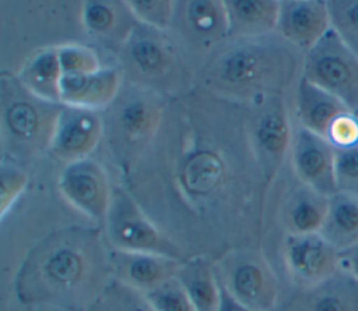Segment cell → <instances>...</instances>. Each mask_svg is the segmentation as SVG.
<instances>
[{
  "mask_svg": "<svg viewBox=\"0 0 358 311\" xmlns=\"http://www.w3.org/2000/svg\"><path fill=\"white\" fill-rule=\"evenodd\" d=\"M123 181L138 204L168 201L199 219L262 211L270 188L249 107L197 88L169 99L157 137Z\"/></svg>",
  "mask_w": 358,
  "mask_h": 311,
  "instance_id": "1",
  "label": "cell"
},
{
  "mask_svg": "<svg viewBox=\"0 0 358 311\" xmlns=\"http://www.w3.org/2000/svg\"><path fill=\"white\" fill-rule=\"evenodd\" d=\"M112 280L110 247L103 230L70 226L50 232L28 251L14 289L25 305L88 311Z\"/></svg>",
  "mask_w": 358,
  "mask_h": 311,
  "instance_id": "2",
  "label": "cell"
},
{
  "mask_svg": "<svg viewBox=\"0 0 358 311\" xmlns=\"http://www.w3.org/2000/svg\"><path fill=\"white\" fill-rule=\"evenodd\" d=\"M299 50L278 33L228 39L210 53L194 77V88L215 98L253 107L284 96L302 66Z\"/></svg>",
  "mask_w": 358,
  "mask_h": 311,
  "instance_id": "3",
  "label": "cell"
},
{
  "mask_svg": "<svg viewBox=\"0 0 358 311\" xmlns=\"http://www.w3.org/2000/svg\"><path fill=\"white\" fill-rule=\"evenodd\" d=\"M168 102V98L151 89L124 81L112 103L101 110L103 142L123 179L134 170L151 146Z\"/></svg>",
  "mask_w": 358,
  "mask_h": 311,
  "instance_id": "4",
  "label": "cell"
},
{
  "mask_svg": "<svg viewBox=\"0 0 358 311\" xmlns=\"http://www.w3.org/2000/svg\"><path fill=\"white\" fill-rule=\"evenodd\" d=\"M63 103L29 92L17 74L0 75V124L3 158L21 165L49 152Z\"/></svg>",
  "mask_w": 358,
  "mask_h": 311,
  "instance_id": "5",
  "label": "cell"
},
{
  "mask_svg": "<svg viewBox=\"0 0 358 311\" xmlns=\"http://www.w3.org/2000/svg\"><path fill=\"white\" fill-rule=\"evenodd\" d=\"M116 54L117 67L126 82L151 89L168 99L194 88L180 46L169 32L137 22Z\"/></svg>",
  "mask_w": 358,
  "mask_h": 311,
  "instance_id": "6",
  "label": "cell"
},
{
  "mask_svg": "<svg viewBox=\"0 0 358 311\" xmlns=\"http://www.w3.org/2000/svg\"><path fill=\"white\" fill-rule=\"evenodd\" d=\"M108 245L127 252L155 254L185 261L183 248L145 213L134 197L115 185L110 206L102 226Z\"/></svg>",
  "mask_w": 358,
  "mask_h": 311,
  "instance_id": "7",
  "label": "cell"
},
{
  "mask_svg": "<svg viewBox=\"0 0 358 311\" xmlns=\"http://www.w3.org/2000/svg\"><path fill=\"white\" fill-rule=\"evenodd\" d=\"M214 265L220 286L239 304L253 311H274L281 298L280 283L260 251L231 248Z\"/></svg>",
  "mask_w": 358,
  "mask_h": 311,
  "instance_id": "8",
  "label": "cell"
},
{
  "mask_svg": "<svg viewBox=\"0 0 358 311\" xmlns=\"http://www.w3.org/2000/svg\"><path fill=\"white\" fill-rule=\"evenodd\" d=\"M301 77L350 109L358 102V54L333 29L302 54Z\"/></svg>",
  "mask_w": 358,
  "mask_h": 311,
  "instance_id": "9",
  "label": "cell"
},
{
  "mask_svg": "<svg viewBox=\"0 0 358 311\" xmlns=\"http://www.w3.org/2000/svg\"><path fill=\"white\" fill-rule=\"evenodd\" d=\"M249 131L260 167L271 185L289 155L294 135L285 98L278 96L249 107Z\"/></svg>",
  "mask_w": 358,
  "mask_h": 311,
  "instance_id": "10",
  "label": "cell"
},
{
  "mask_svg": "<svg viewBox=\"0 0 358 311\" xmlns=\"http://www.w3.org/2000/svg\"><path fill=\"white\" fill-rule=\"evenodd\" d=\"M169 33L179 46L208 56L228 40L224 0H175Z\"/></svg>",
  "mask_w": 358,
  "mask_h": 311,
  "instance_id": "11",
  "label": "cell"
},
{
  "mask_svg": "<svg viewBox=\"0 0 358 311\" xmlns=\"http://www.w3.org/2000/svg\"><path fill=\"white\" fill-rule=\"evenodd\" d=\"M57 185L74 209L102 229L115 185L101 163L91 158L67 163L59 174Z\"/></svg>",
  "mask_w": 358,
  "mask_h": 311,
  "instance_id": "12",
  "label": "cell"
},
{
  "mask_svg": "<svg viewBox=\"0 0 358 311\" xmlns=\"http://www.w3.org/2000/svg\"><path fill=\"white\" fill-rule=\"evenodd\" d=\"M282 262L294 287H308L338 272V250L320 233L287 234L282 241Z\"/></svg>",
  "mask_w": 358,
  "mask_h": 311,
  "instance_id": "13",
  "label": "cell"
},
{
  "mask_svg": "<svg viewBox=\"0 0 358 311\" xmlns=\"http://www.w3.org/2000/svg\"><path fill=\"white\" fill-rule=\"evenodd\" d=\"M289 159L299 183L326 197L337 192L334 170L336 149L326 138L298 124L294 126Z\"/></svg>",
  "mask_w": 358,
  "mask_h": 311,
  "instance_id": "14",
  "label": "cell"
},
{
  "mask_svg": "<svg viewBox=\"0 0 358 311\" xmlns=\"http://www.w3.org/2000/svg\"><path fill=\"white\" fill-rule=\"evenodd\" d=\"M103 141V119L98 110L63 105L49 153L67 163L83 160Z\"/></svg>",
  "mask_w": 358,
  "mask_h": 311,
  "instance_id": "15",
  "label": "cell"
},
{
  "mask_svg": "<svg viewBox=\"0 0 358 311\" xmlns=\"http://www.w3.org/2000/svg\"><path fill=\"white\" fill-rule=\"evenodd\" d=\"M330 29L327 0H280L277 33L302 54Z\"/></svg>",
  "mask_w": 358,
  "mask_h": 311,
  "instance_id": "16",
  "label": "cell"
},
{
  "mask_svg": "<svg viewBox=\"0 0 358 311\" xmlns=\"http://www.w3.org/2000/svg\"><path fill=\"white\" fill-rule=\"evenodd\" d=\"M274 311H358V282L338 271L317 285L294 287Z\"/></svg>",
  "mask_w": 358,
  "mask_h": 311,
  "instance_id": "17",
  "label": "cell"
},
{
  "mask_svg": "<svg viewBox=\"0 0 358 311\" xmlns=\"http://www.w3.org/2000/svg\"><path fill=\"white\" fill-rule=\"evenodd\" d=\"M80 22L92 40L115 53L124 45L137 24L126 0H85L81 3Z\"/></svg>",
  "mask_w": 358,
  "mask_h": 311,
  "instance_id": "18",
  "label": "cell"
},
{
  "mask_svg": "<svg viewBox=\"0 0 358 311\" xmlns=\"http://www.w3.org/2000/svg\"><path fill=\"white\" fill-rule=\"evenodd\" d=\"M180 262L162 255L110 248L113 279L144 294L175 278Z\"/></svg>",
  "mask_w": 358,
  "mask_h": 311,
  "instance_id": "19",
  "label": "cell"
},
{
  "mask_svg": "<svg viewBox=\"0 0 358 311\" xmlns=\"http://www.w3.org/2000/svg\"><path fill=\"white\" fill-rule=\"evenodd\" d=\"M123 82V75L115 66H103L87 74L63 75L60 102L66 106L101 112L112 103Z\"/></svg>",
  "mask_w": 358,
  "mask_h": 311,
  "instance_id": "20",
  "label": "cell"
},
{
  "mask_svg": "<svg viewBox=\"0 0 358 311\" xmlns=\"http://www.w3.org/2000/svg\"><path fill=\"white\" fill-rule=\"evenodd\" d=\"M329 198L298 181L281 198L278 208L280 226L287 234L320 233L327 209Z\"/></svg>",
  "mask_w": 358,
  "mask_h": 311,
  "instance_id": "21",
  "label": "cell"
},
{
  "mask_svg": "<svg viewBox=\"0 0 358 311\" xmlns=\"http://www.w3.org/2000/svg\"><path fill=\"white\" fill-rule=\"evenodd\" d=\"M294 107L298 126L326 139L334 123L351 110L340 99L301 75L295 84Z\"/></svg>",
  "mask_w": 358,
  "mask_h": 311,
  "instance_id": "22",
  "label": "cell"
},
{
  "mask_svg": "<svg viewBox=\"0 0 358 311\" xmlns=\"http://www.w3.org/2000/svg\"><path fill=\"white\" fill-rule=\"evenodd\" d=\"M228 39H253L277 33L280 0H224Z\"/></svg>",
  "mask_w": 358,
  "mask_h": 311,
  "instance_id": "23",
  "label": "cell"
},
{
  "mask_svg": "<svg viewBox=\"0 0 358 311\" xmlns=\"http://www.w3.org/2000/svg\"><path fill=\"white\" fill-rule=\"evenodd\" d=\"M176 279L186 290L196 311H218L221 287L214 261L199 254L180 262Z\"/></svg>",
  "mask_w": 358,
  "mask_h": 311,
  "instance_id": "24",
  "label": "cell"
},
{
  "mask_svg": "<svg viewBox=\"0 0 358 311\" xmlns=\"http://www.w3.org/2000/svg\"><path fill=\"white\" fill-rule=\"evenodd\" d=\"M62 68L55 46H45L35 50L17 73L20 82L34 95L49 100L60 102Z\"/></svg>",
  "mask_w": 358,
  "mask_h": 311,
  "instance_id": "25",
  "label": "cell"
},
{
  "mask_svg": "<svg viewBox=\"0 0 358 311\" xmlns=\"http://www.w3.org/2000/svg\"><path fill=\"white\" fill-rule=\"evenodd\" d=\"M320 234L338 251L357 244L358 197L344 192L331 195Z\"/></svg>",
  "mask_w": 358,
  "mask_h": 311,
  "instance_id": "26",
  "label": "cell"
},
{
  "mask_svg": "<svg viewBox=\"0 0 358 311\" xmlns=\"http://www.w3.org/2000/svg\"><path fill=\"white\" fill-rule=\"evenodd\" d=\"M88 311H155L147 296L112 280Z\"/></svg>",
  "mask_w": 358,
  "mask_h": 311,
  "instance_id": "27",
  "label": "cell"
},
{
  "mask_svg": "<svg viewBox=\"0 0 358 311\" xmlns=\"http://www.w3.org/2000/svg\"><path fill=\"white\" fill-rule=\"evenodd\" d=\"M57 57L63 75H77L87 74L99 70L105 64L98 54V52L87 45L67 42L56 45Z\"/></svg>",
  "mask_w": 358,
  "mask_h": 311,
  "instance_id": "28",
  "label": "cell"
},
{
  "mask_svg": "<svg viewBox=\"0 0 358 311\" xmlns=\"http://www.w3.org/2000/svg\"><path fill=\"white\" fill-rule=\"evenodd\" d=\"M331 29L358 54V0H327Z\"/></svg>",
  "mask_w": 358,
  "mask_h": 311,
  "instance_id": "29",
  "label": "cell"
},
{
  "mask_svg": "<svg viewBox=\"0 0 358 311\" xmlns=\"http://www.w3.org/2000/svg\"><path fill=\"white\" fill-rule=\"evenodd\" d=\"M24 165L3 158L0 163V216L4 219L28 184V173Z\"/></svg>",
  "mask_w": 358,
  "mask_h": 311,
  "instance_id": "30",
  "label": "cell"
},
{
  "mask_svg": "<svg viewBox=\"0 0 358 311\" xmlns=\"http://www.w3.org/2000/svg\"><path fill=\"white\" fill-rule=\"evenodd\" d=\"M126 3L138 24L169 32L175 0H126Z\"/></svg>",
  "mask_w": 358,
  "mask_h": 311,
  "instance_id": "31",
  "label": "cell"
},
{
  "mask_svg": "<svg viewBox=\"0 0 358 311\" xmlns=\"http://www.w3.org/2000/svg\"><path fill=\"white\" fill-rule=\"evenodd\" d=\"M145 296L155 311H196L176 276Z\"/></svg>",
  "mask_w": 358,
  "mask_h": 311,
  "instance_id": "32",
  "label": "cell"
},
{
  "mask_svg": "<svg viewBox=\"0 0 358 311\" xmlns=\"http://www.w3.org/2000/svg\"><path fill=\"white\" fill-rule=\"evenodd\" d=\"M334 170L337 192L358 197V144L336 149Z\"/></svg>",
  "mask_w": 358,
  "mask_h": 311,
  "instance_id": "33",
  "label": "cell"
},
{
  "mask_svg": "<svg viewBox=\"0 0 358 311\" xmlns=\"http://www.w3.org/2000/svg\"><path fill=\"white\" fill-rule=\"evenodd\" d=\"M327 141L334 149L348 148L358 144V121L352 114V110L341 116L331 127Z\"/></svg>",
  "mask_w": 358,
  "mask_h": 311,
  "instance_id": "34",
  "label": "cell"
},
{
  "mask_svg": "<svg viewBox=\"0 0 358 311\" xmlns=\"http://www.w3.org/2000/svg\"><path fill=\"white\" fill-rule=\"evenodd\" d=\"M338 271L358 282V243L338 251Z\"/></svg>",
  "mask_w": 358,
  "mask_h": 311,
  "instance_id": "35",
  "label": "cell"
},
{
  "mask_svg": "<svg viewBox=\"0 0 358 311\" xmlns=\"http://www.w3.org/2000/svg\"><path fill=\"white\" fill-rule=\"evenodd\" d=\"M221 287V286H220ZM218 311H253L242 304H239L235 298H232L222 287H221V301Z\"/></svg>",
  "mask_w": 358,
  "mask_h": 311,
  "instance_id": "36",
  "label": "cell"
},
{
  "mask_svg": "<svg viewBox=\"0 0 358 311\" xmlns=\"http://www.w3.org/2000/svg\"><path fill=\"white\" fill-rule=\"evenodd\" d=\"M351 110H352V114H354V117H355V119H357V121H358V102H357V103L352 106V109H351Z\"/></svg>",
  "mask_w": 358,
  "mask_h": 311,
  "instance_id": "37",
  "label": "cell"
}]
</instances>
